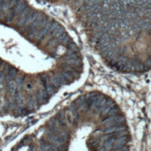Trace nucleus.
I'll list each match as a JSON object with an SVG mask.
<instances>
[{
	"instance_id": "obj_1",
	"label": "nucleus",
	"mask_w": 151,
	"mask_h": 151,
	"mask_svg": "<svg viewBox=\"0 0 151 151\" xmlns=\"http://www.w3.org/2000/svg\"><path fill=\"white\" fill-rule=\"evenodd\" d=\"M26 88H27L28 90L33 89V83H32V82H27V83H26Z\"/></svg>"
}]
</instances>
